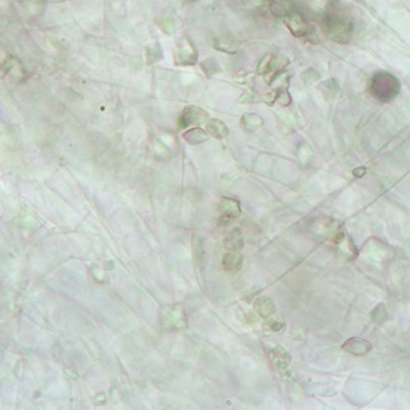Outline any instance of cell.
Returning <instances> with one entry per match:
<instances>
[{
	"instance_id": "5b68a950",
	"label": "cell",
	"mask_w": 410,
	"mask_h": 410,
	"mask_svg": "<svg viewBox=\"0 0 410 410\" xmlns=\"http://www.w3.org/2000/svg\"><path fill=\"white\" fill-rule=\"evenodd\" d=\"M324 31L330 38L335 41L348 40L350 37V25L339 18H328L324 20Z\"/></svg>"
},
{
	"instance_id": "52a82bcc",
	"label": "cell",
	"mask_w": 410,
	"mask_h": 410,
	"mask_svg": "<svg viewBox=\"0 0 410 410\" xmlns=\"http://www.w3.org/2000/svg\"><path fill=\"white\" fill-rule=\"evenodd\" d=\"M267 358H269L270 365H271V366L277 371L286 370V368L288 367L289 361H291L288 354H287L284 350H282V348H278V347L270 350Z\"/></svg>"
},
{
	"instance_id": "ac0fdd59",
	"label": "cell",
	"mask_w": 410,
	"mask_h": 410,
	"mask_svg": "<svg viewBox=\"0 0 410 410\" xmlns=\"http://www.w3.org/2000/svg\"><path fill=\"white\" fill-rule=\"evenodd\" d=\"M201 68H202V71L205 72L208 77L216 73H219V72L222 71L221 66L217 62L216 58H207V60H205L201 63Z\"/></svg>"
},
{
	"instance_id": "7c38bea8",
	"label": "cell",
	"mask_w": 410,
	"mask_h": 410,
	"mask_svg": "<svg viewBox=\"0 0 410 410\" xmlns=\"http://www.w3.org/2000/svg\"><path fill=\"white\" fill-rule=\"evenodd\" d=\"M223 245L228 252H238L244 245V241H243L242 230L239 228H234L229 233L225 236L224 241H223Z\"/></svg>"
},
{
	"instance_id": "ffe728a7",
	"label": "cell",
	"mask_w": 410,
	"mask_h": 410,
	"mask_svg": "<svg viewBox=\"0 0 410 410\" xmlns=\"http://www.w3.org/2000/svg\"><path fill=\"white\" fill-rule=\"evenodd\" d=\"M161 55H163V52H161L159 44L158 43L152 44V46H150L149 48H148V51H147L148 63L152 64V63L158 62V61L161 58Z\"/></svg>"
},
{
	"instance_id": "5bb4252c",
	"label": "cell",
	"mask_w": 410,
	"mask_h": 410,
	"mask_svg": "<svg viewBox=\"0 0 410 410\" xmlns=\"http://www.w3.org/2000/svg\"><path fill=\"white\" fill-rule=\"evenodd\" d=\"M284 19H286L284 21H286L287 26L289 27V30H291L296 36H303L307 32V30H308L306 21L303 20V19L301 18V15H298V14L291 13Z\"/></svg>"
},
{
	"instance_id": "2e32d148",
	"label": "cell",
	"mask_w": 410,
	"mask_h": 410,
	"mask_svg": "<svg viewBox=\"0 0 410 410\" xmlns=\"http://www.w3.org/2000/svg\"><path fill=\"white\" fill-rule=\"evenodd\" d=\"M242 125L247 131H258L264 125L263 117L256 115V113H244L242 117Z\"/></svg>"
},
{
	"instance_id": "9c48e42d",
	"label": "cell",
	"mask_w": 410,
	"mask_h": 410,
	"mask_svg": "<svg viewBox=\"0 0 410 410\" xmlns=\"http://www.w3.org/2000/svg\"><path fill=\"white\" fill-rule=\"evenodd\" d=\"M254 311L258 316H260L261 318H269L273 316L276 311V306L275 302L269 297H265V296H261L258 300L254 302Z\"/></svg>"
},
{
	"instance_id": "d6986e66",
	"label": "cell",
	"mask_w": 410,
	"mask_h": 410,
	"mask_svg": "<svg viewBox=\"0 0 410 410\" xmlns=\"http://www.w3.org/2000/svg\"><path fill=\"white\" fill-rule=\"evenodd\" d=\"M372 319L376 324H382V323H384L388 319V312H387V308L384 307V305H378L373 309Z\"/></svg>"
},
{
	"instance_id": "4fadbf2b",
	"label": "cell",
	"mask_w": 410,
	"mask_h": 410,
	"mask_svg": "<svg viewBox=\"0 0 410 410\" xmlns=\"http://www.w3.org/2000/svg\"><path fill=\"white\" fill-rule=\"evenodd\" d=\"M243 263H244V258L242 254L238 252H229L223 256L222 266L225 271L236 272L241 269Z\"/></svg>"
},
{
	"instance_id": "30bf717a",
	"label": "cell",
	"mask_w": 410,
	"mask_h": 410,
	"mask_svg": "<svg viewBox=\"0 0 410 410\" xmlns=\"http://www.w3.org/2000/svg\"><path fill=\"white\" fill-rule=\"evenodd\" d=\"M206 131H207L208 135L216 139H224L229 133V128H228L227 125L218 119L208 120L207 124H206Z\"/></svg>"
},
{
	"instance_id": "e0dca14e",
	"label": "cell",
	"mask_w": 410,
	"mask_h": 410,
	"mask_svg": "<svg viewBox=\"0 0 410 410\" xmlns=\"http://www.w3.org/2000/svg\"><path fill=\"white\" fill-rule=\"evenodd\" d=\"M284 328V322L281 318L276 317V316H271L269 318H266V320L264 322L263 324V329H264V333L267 334V335H270V334H275V333H280V331H282Z\"/></svg>"
},
{
	"instance_id": "277c9868",
	"label": "cell",
	"mask_w": 410,
	"mask_h": 410,
	"mask_svg": "<svg viewBox=\"0 0 410 410\" xmlns=\"http://www.w3.org/2000/svg\"><path fill=\"white\" fill-rule=\"evenodd\" d=\"M208 121V112L199 106L190 105L184 108L183 113L179 117V127L190 128L199 127Z\"/></svg>"
},
{
	"instance_id": "44dd1931",
	"label": "cell",
	"mask_w": 410,
	"mask_h": 410,
	"mask_svg": "<svg viewBox=\"0 0 410 410\" xmlns=\"http://www.w3.org/2000/svg\"><path fill=\"white\" fill-rule=\"evenodd\" d=\"M365 171H366V170H365L364 168L361 169V171H360V170L358 169V170H355V171H354V174H355L356 177H362V175L365 174Z\"/></svg>"
},
{
	"instance_id": "9a60e30c",
	"label": "cell",
	"mask_w": 410,
	"mask_h": 410,
	"mask_svg": "<svg viewBox=\"0 0 410 410\" xmlns=\"http://www.w3.org/2000/svg\"><path fill=\"white\" fill-rule=\"evenodd\" d=\"M3 69L5 71V74H13V77L16 78L24 77V68H22L21 63L19 62L18 58L13 57V55H9L5 60V62L3 63Z\"/></svg>"
},
{
	"instance_id": "3957f363",
	"label": "cell",
	"mask_w": 410,
	"mask_h": 410,
	"mask_svg": "<svg viewBox=\"0 0 410 410\" xmlns=\"http://www.w3.org/2000/svg\"><path fill=\"white\" fill-rule=\"evenodd\" d=\"M199 53L194 42L188 37L181 38L175 48V64L177 66H194L197 63Z\"/></svg>"
},
{
	"instance_id": "6da1fadb",
	"label": "cell",
	"mask_w": 410,
	"mask_h": 410,
	"mask_svg": "<svg viewBox=\"0 0 410 410\" xmlns=\"http://www.w3.org/2000/svg\"><path fill=\"white\" fill-rule=\"evenodd\" d=\"M371 90L378 100H390L397 95L399 90V84L397 79L390 74L379 73L373 77Z\"/></svg>"
},
{
	"instance_id": "8fae6325",
	"label": "cell",
	"mask_w": 410,
	"mask_h": 410,
	"mask_svg": "<svg viewBox=\"0 0 410 410\" xmlns=\"http://www.w3.org/2000/svg\"><path fill=\"white\" fill-rule=\"evenodd\" d=\"M208 136L210 135L207 133V131L202 130L201 127L189 128L183 133V138L191 146H199V144L205 143L207 142Z\"/></svg>"
},
{
	"instance_id": "ba28073f",
	"label": "cell",
	"mask_w": 410,
	"mask_h": 410,
	"mask_svg": "<svg viewBox=\"0 0 410 410\" xmlns=\"http://www.w3.org/2000/svg\"><path fill=\"white\" fill-rule=\"evenodd\" d=\"M371 347H372L371 346V342H368L364 339H359V337H354V339L347 340V341L342 345V348H344L346 353H350L356 356L366 355L367 353H370Z\"/></svg>"
},
{
	"instance_id": "7a4b0ae2",
	"label": "cell",
	"mask_w": 410,
	"mask_h": 410,
	"mask_svg": "<svg viewBox=\"0 0 410 410\" xmlns=\"http://www.w3.org/2000/svg\"><path fill=\"white\" fill-rule=\"evenodd\" d=\"M160 323L164 329H169V330H179V329L186 328L188 318H186L184 307L181 305L165 307L160 313Z\"/></svg>"
},
{
	"instance_id": "8992f818",
	"label": "cell",
	"mask_w": 410,
	"mask_h": 410,
	"mask_svg": "<svg viewBox=\"0 0 410 410\" xmlns=\"http://www.w3.org/2000/svg\"><path fill=\"white\" fill-rule=\"evenodd\" d=\"M218 210L222 218L225 219H236L242 213L239 201L236 199H230V197H222L221 201H219Z\"/></svg>"
}]
</instances>
